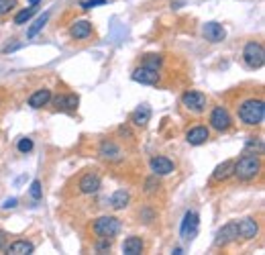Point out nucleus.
Listing matches in <instances>:
<instances>
[{"label":"nucleus","instance_id":"obj_13","mask_svg":"<svg viewBox=\"0 0 265 255\" xmlns=\"http://www.w3.org/2000/svg\"><path fill=\"white\" fill-rule=\"evenodd\" d=\"M202 33H204L206 41H210V43H220V41H225V37H227L225 27L218 25V22H214V20H212V22H206L204 29H202Z\"/></svg>","mask_w":265,"mask_h":255},{"label":"nucleus","instance_id":"obj_11","mask_svg":"<svg viewBox=\"0 0 265 255\" xmlns=\"http://www.w3.org/2000/svg\"><path fill=\"white\" fill-rule=\"evenodd\" d=\"M100 186H102V180L98 174H84L78 182V188L82 194H96L100 190Z\"/></svg>","mask_w":265,"mask_h":255},{"label":"nucleus","instance_id":"obj_7","mask_svg":"<svg viewBox=\"0 0 265 255\" xmlns=\"http://www.w3.org/2000/svg\"><path fill=\"white\" fill-rule=\"evenodd\" d=\"M206 96L202 94V92H198V90H188V92H184V96H182V104L188 108V110H192V112H202L204 108H206Z\"/></svg>","mask_w":265,"mask_h":255},{"label":"nucleus","instance_id":"obj_6","mask_svg":"<svg viewBox=\"0 0 265 255\" xmlns=\"http://www.w3.org/2000/svg\"><path fill=\"white\" fill-rule=\"evenodd\" d=\"M198 225H200V219L194 211H188L182 219V227H180V235L184 241H192L198 233Z\"/></svg>","mask_w":265,"mask_h":255},{"label":"nucleus","instance_id":"obj_1","mask_svg":"<svg viewBox=\"0 0 265 255\" xmlns=\"http://www.w3.org/2000/svg\"><path fill=\"white\" fill-rule=\"evenodd\" d=\"M259 172H261L259 155L257 153H245L243 157H239L235 161V174L233 176H237L243 182H251V180H255L259 176Z\"/></svg>","mask_w":265,"mask_h":255},{"label":"nucleus","instance_id":"obj_4","mask_svg":"<svg viewBox=\"0 0 265 255\" xmlns=\"http://www.w3.org/2000/svg\"><path fill=\"white\" fill-rule=\"evenodd\" d=\"M243 59H245V63H247L249 67H253V69L261 67L265 63L263 45H261L259 41H249V43L245 45V49H243Z\"/></svg>","mask_w":265,"mask_h":255},{"label":"nucleus","instance_id":"obj_18","mask_svg":"<svg viewBox=\"0 0 265 255\" xmlns=\"http://www.w3.org/2000/svg\"><path fill=\"white\" fill-rule=\"evenodd\" d=\"M233 174H235V161H233V159H227V161H223L220 166H216V170L212 172V182H225V180H229Z\"/></svg>","mask_w":265,"mask_h":255},{"label":"nucleus","instance_id":"obj_9","mask_svg":"<svg viewBox=\"0 0 265 255\" xmlns=\"http://www.w3.org/2000/svg\"><path fill=\"white\" fill-rule=\"evenodd\" d=\"M237 239H239L237 223H227V225L218 231L214 245H216V247H227V245H231V243H233V241H237Z\"/></svg>","mask_w":265,"mask_h":255},{"label":"nucleus","instance_id":"obj_10","mask_svg":"<svg viewBox=\"0 0 265 255\" xmlns=\"http://www.w3.org/2000/svg\"><path fill=\"white\" fill-rule=\"evenodd\" d=\"M149 166H151V172L155 176H167V174H171L175 170V164L169 157H165V155H155L149 161Z\"/></svg>","mask_w":265,"mask_h":255},{"label":"nucleus","instance_id":"obj_5","mask_svg":"<svg viewBox=\"0 0 265 255\" xmlns=\"http://www.w3.org/2000/svg\"><path fill=\"white\" fill-rule=\"evenodd\" d=\"M210 127L218 133H225L233 127V119L229 114V110L225 106H214L212 112H210Z\"/></svg>","mask_w":265,"mask_h":255},{"label":"nucleus","instance_id":"obj_32","mask_svg":"<svg viewBox=\"0 0 265 255\" xmlns=\"http://www.w3.org/2000/svg\"><path fill=\"white\" fill-rule=\"evenodd\" d=\"M102 4H106V0H84V2H82V8H84V10H90V8L102 6Z\"/></svg>","mask_w":265,"mask_h":255},{"label":"nucleus","instance_id":"obj_20","mask_svg":"<svg viewBox=\"0 0 265 255\" xmlns=\"http://www.w3.org/2000/svg\"><path fill=\"white\" fill-rule=\"evenodd\" d=\"M49 100H51V90L49 88H41V90H37V92L31 94L29 106L31 108H43V106L49 104Z\"/></svg>","mask_w":265,"mask_h":255},{"label":"nucleus","instance_id":"obj_33","mask_svg":"<svg viewBox=\"0 0 265 255\" xmlns=\"http://www.w3.org/2000/svg\"><path fill=\"white\" fill-rule=\"evenodd\" d=\"M16 204H18V200H16V198H8V200H4L2 208H4V211H8V208H16Z\"/></svg>","mask_w":265,"mask_h":255},{"label":"nucleus","instance_id":"obj_35","mask_svg":"<svg viewBox=\"0 0 265 255\" xmlns=\"http://www.w3.org/2000/svg\"><path fill=\"white\" fill-rule=\"evenodd\" d=\"M159 188V182L155 184V180H147V192H155Z\"/></svg>","mask_w":265,"mask_h":255},{"label":"nucleus","instance_id":"obj_24","mask_svg":"<svg viewBox=\"0 0 265 255\" xmlns=\"http://www.w3.org/2000/svg\"><path fill=\"white\" fill-rule=\"evenodd\" d=\"M47 20H49V14H47V12H45V14H41V16H39V18L33 22V27L27 31V37H35V35H37V33H39V31L45 27V22H47Z\"/></svg>","mask_w":265,"mask_h":255},{"label":"nucleus","instance_id":"obj_3","mask_svg":"<svg viewBox=\"0 0 265 255\" xmlns=\"http://www.w3.org/2000/svg\"><path fill=\"white\" fill-rule=\"evenodd\" d=\"M92 231H94L98 237H108V239H113L115 235L121 233V221H119L117 217H100V219L94 221Z\"/></svg>","mask_w":265,"mask_h":255},{"label":"nucleus","instance_id":"obj_22","mask_svg":"<svg viewBox=\"0 0 265 255\" xmlns=\"http://www.w3.org/2000/svg\"><path fill=\"white\" fill-rule=\"evenodd\" d=\"M149 119H151V108H149L147 104L139 106V108L131 114V123L132 125H137V127H145V125L149 123Z\"/></svg>","mask_w":265,"mask_h":255},{"label":"nucleus","instance_id":"obj_21","mask_svg":"<svg viewBox=\"0 0 265 255\" xmlns=\"http://www.w3.org/2000/svg\"><path fill=\"white\" fill-rule=\"evenodd\" d=\"M143 251H145V243L141 237L132 235L129 239H125V243H123V253L125 255H139Z\"/></svg>","mask_w":265,"mask_h":255},{"label":"nucleus","instance_id":"obj_26","mask_svg":"<svg viewBox=\"0 0 265 255\" xmlns=\"http://www.w3.org/2000/svg\"><path fill=\"white\" fill-rule=\"evenodd\" d=\"M161 63H163V57H161V55L151 53V55H145V57H143V65H147V67L159 69V67H161Z\"/></svg>","mask_w":265,"mask_h":255},{"label":"nucleus","instance_id":"obj_28","mask_svg":"<svg viewBox=\"0 0 265 255\" xmlns=\"http://www.w3.org/2000/svg\"><path fill=\"white\" fill-rule=\"evenodd\" d=\"M245 147H247V151L249 149H257V153H261L263 151V141H261V137H249V141L245 143Z\"/></svg>","mask_w":265,"mask_h":255},{"label":"nucleus","instance_id":"obj_27","mask_svg":"<svg viewBox=\"0 0 265 255\" xmlns=\"http://www.w3.org/2000/svg\"><path fill=\"white\" fill-rule=\"evenodd\" d=\"M111 247H113V241H111L108 237H98V241H96V245H94V249H96L98 253H106V251H111Z\"/></svg>","mask_w":265,"mask_h":255},{"label":"nucleus","instance_id":"obj_23","mask_svg":"<svg viewBox=\"0 0 265 255\" xmlns=\"http://www.w3.org/2000/svg\"><path fill=\"white\" fill-rule=\"evenodd\" d=\"M129 200H131V196H129L127 190H117V192L113 194V198H111V204H113V208L123 211V208L129 204Z\"/></svg>","mask_w":265,"mask_h":255},{"label":"nucleus","instance_id":"obj_29","mask_svg":"<svg viewBox=\"0 0 265 255\" xmlns=\"http://www.w3.org/2000/svg\"><path fill=\"white\" fill-rule=\"evenodd\" d=\"M18 151L20 153H31L33 151V139H29V137H23V139H18Z\"/></svg>","mask_w":265,"mask_h":255},{"label":"nucleus","instance_id":"obj_8","mask_svg":"<svg viewBox=\"0 0 265 255\" xmlns=\"http://www.w3.org/2000/svg\"><path fill=\"white\" fill-rule=\"evenodd\" d=\"M131 78L135 80V82H139V84L153 86V84H157V82L161 80V74H159V69H153V67L141 65V67H137V69L132 72Z\"/></svg>","mask_w":265,"mask_h":255},{"label":"nucleus","instance_id":"obj_30","mask_svg":"<svg viewBox=\"0 0 265 255\" xmlns=\"http://www.w3.org/2000/svg\"><path fill=\"white\" fill-rule=\"evenodd\" d=\"M31 198L33 200H39L41 196H43V188H41V182L39 180H33V184H31Z\"/></svg>","mask_w":265,"mask_h":255},{"label":"nucleus","instance_id":"obj_17","mask_svg":"<svg viewBox=\"0 0 265 255\" xmlns=\"http://www.w3.org/2000/svg\"><path fill=\"white\" fill-rule=\"evenodd\" d=\"M4 251L8 255H31L35 251V245L31 241H25V239H16L12 243H6Z\"/></svg>","mask_w":265,"mask_h":255},{"label":"nucleus","instance_id":"obj_15","mask_svg":"<svg viewBox=\"0 0 265 255\" xmlns=\"http://www.w3.org/2000/svg\"><path fill=\"white\" fill-rule=\"evenodd\" d=\"M208 139H210V131H208V127H204V125L192 127V129L186 133V141H188L190 145H202V143H206Z\"/></svg>","mask_w":265,"mask_h":255},{"label":"nucleus","instance_id":"obj_19","mask_svg":"<svg viewBox=\"0 0 265 255\" xmlns=\"http://www.w3.org/2000/svg\"><path fill=\"white\" fill-rule=\"evenodd\" d=\"M92 35V22L88 20H76L70 27V37L72 39H88Z\"/></svg>","mask_w":265,"mask_h":255},{"label":"nucleus","instance_id":"obj_14","mask_svg":"<svg viewBox=\"0 0 265 255\" xmlns=\"http://www.w3.org/2000/svg\"><path fill=\"white\" fill-rule=\"evenodd\" d=\"M78 104H80V98L76 94H61V96H55L53 98V106L57 110H65V112L78 110Z\"/></svg>","mask_w":265,"mask_h":255},{"label":"nucleus","instance_id":"obj_12","mask_svg":"<svg viewBox=\"0 0 265 255\" xmlns=\"http://www.w3.org/2000/svg\"><path fill=\"white\" fill-rule=\"evenodd\" d=\"M237 233H239V237H243V239H255L257 237V233H259V225H257V221L255 219H241L239 223H237Z\"/></svg>","mask_w":265,"mask_h":255},{"label":"nucleus","instance_id":"obj_34","mask_svg":"<svg viewBox=\"0 0 265 255\" xmlns=\"http://www.w3.org/2000/svg\"><path fill=\"white\" fill-rule=\"evenodd\" d=\"M6 243H8V235H6V233L0 229V251L6 247Z\"/></svg>","mask_w":265,"mask_h":255},{"label":"nucleus","instance_id":"obj_25","mask_svg":"<svg viewBox=\"0 0 265 255\" xmlns=\"http://www.w3.org/2000/svg\"><path fill=\"white\" fill-rule=\"evenodd\" d=\"M37 12V6H31V8H25V10H20L16 16H14V22L16 25H25L27 20H31L33 18V14Z\"/></svg>","mask_w":265,"mask_h":255},{"label":"nucleus","instance_id":"obj_16","mask_svg":"<svg viewBox=\"0 0 265 255\" xmlns=\"http://www.w3.org/2000/svg\"><path fill=\"white\" fill-rule=\"evenodd\" d=\"M98 153H100L102 159H108V161H121L123 159V151L115 141H102Z\"/></svg>","mask_w":265,"mask_h":255},{"label":"nucleus","instance_id":"obj_31","mask_svg":"<svg viewBox=\"0 0 265 255\" xmlns=\"http://www.w3.org/2000/svg\"><path fill=\"white\" fill-rule=\"evenodd\" d=\"M12 8H16V0H0V16L8 14Z\"/></svg>","mask_w":265,"mask_h":255},{"label":"nucleus","instance_id":"obj_2","mask_svg":"<svg viewBox=\"0 0 265 255\" xmlns=\"http://www.w3.org/2000/svg\"><path fill=\"white\" fill-rule=\"evenodd\" d=\"M265 117V104L261 98H249L239 106V119L241 123L249 127H257L263 123Z\"/></svg>","mask_w":265,"mask_h":255},{"label":"nucleus","instance_id":"obj_36","mask_svg":"<svg viewBox=\"0 0 265 255\" xmlns=\"http://www.w3.org/2000/svg\"><path fill=\"white\" fill-rule=\"evenodd\" d=\"M29 2H31V6H37V4L41 2V0H29Z\"/></svg>","mask_w":265,"mask_h":255}]
</instances>
